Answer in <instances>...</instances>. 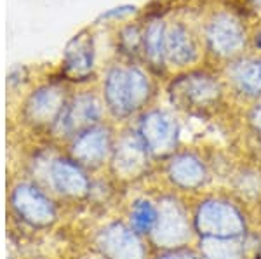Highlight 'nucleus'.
Here are the masks:
<instances>
[{
  "mask_svg": "<svg viewBox=\"0 0 261 259\" xmlns=\"http://www.w3.org/2000/svg\"><path fill=\"white\" fill-rule=\"evenodd\" d=\"M195 237L199 239H246L249 209L230 190L202 191L190 204Z\"/></svg>",
  "mask_w": 261,
  "mask_h": 259,
  "instance_id": "obj_1",
  "label": "nucleus"
},
{
  "mask_svg": "<svg viewBox=\"0 0 261 259\" xmlns=\"http://www.w3.org/2000/svg\"><path fill=\"white\" fill-rule=\"evenodd\" d=\"M101 98L113 119L125 120L143 113L153 98V82L148 70L138 61L120 60L105 70Z\"/></svg>",
  "mask_w": 261,
  "mask_h": 259,
  "instance_id": "obj_2",
  "label": "nucleus"
},
{
  "mask_svg": "<svg viewBox=\"0 0 261 259\" xmlns=\"http://www.w3.org/2000/svg\"><path fill=\"white\" fill-rule=\"evenodd\" d=\"M159 219L148 237L150 247L155 250L187 247L197 242L192 221V209L187 197L172 190H164L157 197Z\"/></svg>",
  "mask_w": 261,
  "mask_h": 259,
  "instance_id": "obj_3",
  "label": "nucleus"
},
{
  "mask_svg": "<svg viewBox=\"0 0 261 259\" xmlns=\"http://www.w3.org/2000/svg\"><path fill=\"white\" fill-rule=\"evenodd\" d=\"M167 91L176 106L202 113L221 103L225 85L218 75L207 70H188L172 78Z\"/></svg>",
  "mask_w": 261,
  "mask_h": 259,
  "instance_id": "obj_4",
  "label": "nucleus"
},
{
  "mask_svg": "<svg viewBox=\"0 0 261 259\" xmlns=\"http://www.w3.org/2000/svg\"><path fill=\"white\" fill-rule=\"evenodd\" d=\"M162 174L167 183V190H172L183 197H197L207 190L213 179L211 165L195 150L179 148L176 153L162 162Z\"/></svg>",
  "mask_w": 261,
  "mask_h": 259,
  "instance_id": "obj_5",
  "label": "nucleus"
},
{
  "mask_svg": "<svg viewBox=\"0 0 261 259\" xmlns=\"http://www.w3.org/2000/svg\"><path fill=\"white\" fill-rule=\"evenodd\" d=\"M134 129L155 162L162 164L179 150V122L164 108H146Z\"/></svg>",
  "mask_w": 261,
  "mask_h": 259,
  "instance_id": "obj_6",
  "label": "nucleus"
},
{
  "mask_svg": "<svg viewBox=\"0 0 261 259\" xmlns=\"http://www.w3.org/2000/svg\"><path fill=\"white\" fill-rule=\"evenodd\" d=\"M105 110L107 108L101 96L92 91H82L68 98L54 129H58L61 134L75 136L82 129L99 124Z\"/></svg>",
  "mask_w": 261,
  "mask_h": 259,
  "instance_id": "obj_7",
  "label": "nucleus"
},
{
  "mask_svg": "<svg viewBox=\"0 0 261 259\" xmlns=\"http://www.w3.org/2000/svg\"><path fill=\"white\" fill-rule=\"evenodd\" d=\"M96 39L91 28H84L68 40L63 51V77L66 80L82 82L94 75Z\"/></svg>",
  "mask_w": 261,
  "mask_h": 259,
  "instance_id": "obj_8",
  "label": "nucleus"
},
{
  "mask_svg": "<svg viewBox=\"0 0 261 259\" xmlns=\"http://www.w3.org/2000/svg\"><path fill=\"white\" fill-rule=\"evenodd\" d=\"M99 247L108 259H151L148 240L124 223L105 228L99 235Z\"/></svg>",
  "mask_w": 261,
  "mask_h": 259,
  "instance_id": "obj_9",
  "label": "nucleus"
},
{
  "mask_svg": "<svg viewBox=\"0 0 261 259\" xmlns=\"http://www.w3.org/2000/svg\"><path fill=\"white\" fill-rule=\"evenodd\" d=\"M205 42L213 56L231 61L241 56L246 45V32L242 30L241 21L233 16L218 14L205 28Z\"/></svg>",
  "mask_w": 261,
  "mask_h": 259,
  "instance_id": "obj_10",
  "label": "nucleus"
},
{
  "mask_svg": "<svg viewBox=\"0 0 261 259\" xmlns=\"http://www.w3.org/2000/svg\"><path fill=\"white\" fill-rule=\"evenodd\" d=\"M112 129L105 124H94L71 136V155L81 165H101L113 153Z\"/></svg>",
  "mask_w": 261,
  "mask_h": 259,
  "instance_id": "obj_11",
  "label": "nucleus"
},
{
  "mask_svg": "<svg viewBox=\"0 0 261 259\" xmlns=\"http://www.w3.org/2000/svg\"><path fill=\"white\" fill-rule=\"evenodd\" d=\"M113 162H115L117 172H120L124 178L136 179L148 174L155 160L151 158L141 137L138 136L136 129H129L115 141Z\"/></svg>",
  "mask_w": 261,
  "mask_h": 259,
  "instance_id": "obj_12",
  "label": "nucleus"
},
{
  "mask_svg": "<svg viewBox=\"0 0 261 259\" xmlns=\"http://www.w3.org/2000/svg\"><path fill=\"white\" fill-rule=\"evenodd\" d=\"M68 98V91L61 82H49L28 96L24 110L32 122L54 127Z\"/></svg>",
  "mask_w": 261,
  "mask_h": 259,
  "instance_id": "obj_13",
  "label": "nucleus"
},
{
  "mask_svg": "<svg viewBox=\"0 0 261 259\" xmlns=\"http://www.w3.org/2000/svg\"><path fill=\"white\" fill-rule=\"evenodd\" d=\"M200 57V45L183 23L166 26L164 63L166 68H190Z\"/></svg>",
  "mask_w": 261,
  "mask_h": 259,
  "instance_id": "obj_14",
  "label": "nucleus"
},
{
  "mask_svg": "<svg viewBox=\"0 0 261 259\" xmlns=\"http://www.w3.org/2000/svg\"><path fill=\"white\" fill-rule=\"evenodd\" d=\"M225 80L235 94L246 99L261 98V57L239 56L226 63Z\"/></svg>",
  "mask_w": 261,
  "mask_h": 259,
  "instance_id": "obj_15",
  "label": "nucleus"
},
{
  "mask_svg": "<svg viewBox=\"0 0 261 259\" xmlns=\"http://www.w3.org/2000/svg\"><path fill=\"white\" fill-rule=\"evenodd\" d=\"M50 181L60 193L81 197L89 190V179L82 165L73 158H58L50 165Z\"/></svg>",
  "mask_w": 261,
  "mask_h": 259,
  "instance_id": "obj_16",
  "label": "nucleus"
},
{
  "mask_svg": "<svg viewBox=\"0 0 261 259\" xmlns=\"http://www.w3.org/2000/svg\"><path fill=\"white\" fill-rule=\"evenodd\" d=\"M228 190L247 209L261 206V165L242 164L228 178Z\"/></svg>",
  "mask_w": 261,
  "mask_h": 259,
  "instance_id": "obj_17",
  "label": "nucleus"
},
{
  "mask_svg": "<svg viewBox=\"0 0 261 259\" xmlns=\"http://www.w3.org/2000/svg\"><path fill=\"white\" fill-rule=\"evenodd\" d=\"M16 206L32 223L45 224L54 219V207L50 200L33 186L19 188L16 193Z\"/></svg>",
  "mask_w": 261,
  "mask_h": 259,
  "instance_id": "obj_18",
  "label": "nucleus"
},
{
  "mask_svg": "<svg viewBox=\"0 0 261 259\" xmlns=\"http://www.w3.org/2000/svg\"><path fill=\"white\" fill-rule=\"evenodd\" d=\"M195 244L204 259H247L246 239H199Z\"/></svg>",
  "mask_w": 261,
  "mask_h": 259,
  "instance_id": "obj_19",
  "label": "nucleus"
},
{
  "mask_svg": "<svg viewBox=\"0 0 261 259\" xmlns=\"http://www.w3.org/2000/svg\"><path fill=\"white\" fill-rule=\"evenodd\" d=\"M159 219V204L157 198L141 197L130 204L129 209V226L141 237L148 240Z\"/></svg>",
  "mask_w": 261,
  "mask_h": 259,
  "instance_id": "obj_20",
  "label": "nucleus"
},
{
  "mask_svg": "<svg viewBox=\"0 0 261 259\" xmlns=\"http://www.w3.org/2000/svg\"><path fill=\"white\" fill-rule=\"evenodd\" d=\"M117 52L127 61L143 57V26L136 23L122 24L117 30Z\"/></svg>",
  "mask_w": 261,
  "mask_h": 259,
  "instance_id": "obj_21",
  "label": "nucleus"
},
{
  "mask_svg": "<svg viewBox=\"0 0 261 259\" xmlns=\"http://www.w3.org/2000/svg\"><path fill=\"white\" fill-rule=\"evenodd\" d=\"M151 259H204L200 250L193 245H187V247L178 249H166V250H155Z\"/></svg>",
  "mask_w": 261,
  "mask_h": 259,
  "instance_id": "obj_22",
  "label": "nucleus"
},
{
  "mask_svg": "<svg viewBox=\"0 0 261 259\" xmlns=\"http://www.w3.org/2000/svg\"><path fill=\"white\" fill-rule=\"evenodd\" d=\"M136 12V6H119V7H113V9L103 12L99 16L96 23H117V21H124L125 18H129L130 14Z\"/></svg>",
  "mask_w": 261,
  "mask_h": 259,
  "instance_id": "obj_23",
  "label": "nucleus"
},
{
  "mask_svg": "<svg viewBox=\"0 0 261 259\" xmlns=\"http://www.w3.org/2000/svg\"><path fill=\"white\" fill-rule=\"evenodd\" d=\"M247 124H249L251 131L254 132V136L261 141V98L256 99L251 106L249 115H247Z\"/></svg>",
  "mask_w": 261,
  "mask_h": 259,
  "instance_id": "obj_24",
  "label": "nucleus"
},
{
  "mask_svg": "<svg viewBox=\"0 0 261 259\" xmlns=\"http://www.w3.org/2000/svg\"><path fill=\"white\" fill-rule=\"evenodd\" d=\"M256 2V6H261V0H254Z\"/></svg>",
  "mask_w": 261,
  "mask_h": 259,
  "instance_id": "obj_25",
  "label": "nucleus"
},
{
  "mask_svg": "<svg viewBox=\"0 0 261 259\" xmlns=\"http://www.w3.org/2000/svg\"><path fill=\"white\" fill-rule=\"evenodd\" d=\"M259 214H261V206H259Z\"/></svg>",
  "mask_w": 261,
  "mask_h": 259,
  "instance_id": "obj_26",
  "label": "nucleus"
}]
</instances>
